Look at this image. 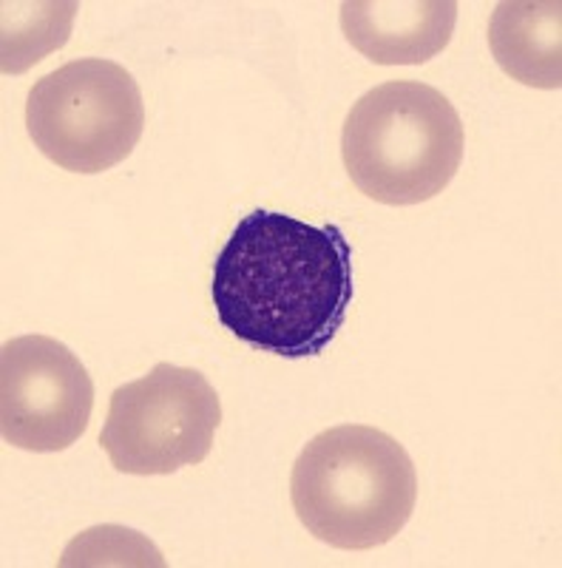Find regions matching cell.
I'll list each match as a JSON object with an SVG mask.
<instances>
[{
	"mask_svg": "<svg viewBox=\"0 0 562 568\" xmlns=\"http://www.w3.org/2000/svg\"><path fill=\"white\" fill-rule=\"evenodd\" d=\"M352 247L341 227L253 211L216 256L211 298L222 327L259 353L313 358L352 302Z\"/></svg>",
	"mask_w": 562,
	"mask_h": 568,
	"instance_id": "1",
	"label": "cell"
},
{
	"mask_svg": "<svg viewBox=\"0 0 562 568\" xmlns=\"http://www.w3.org/2000/svg\"><path fill=\"white\" fill-rule=\"evenodd\" d=\"M298 520L333 549L367 551L401 535L418 500V475L392 435L341 424L304 444L293 464Z\"/></svg>",
	"mask_w": 562,
	"mask_h": 568,
	"instance_id": "2",
	"label": "cell"
},
{
	"mask_svg": "<svg viewBox=\"0 0 562 568\" xmlns=\"http://www.w3.org/2000/svg\"><path fill=\"white\" fill-rule=\"evenodd\" d=\"M466 149L447 94L418 80H389L347 114L341 156L349 180L381 205H420L454 180Z\"/></svg>",
	"mask_w": 562,
	"mask_h": 568,
	"instance_id": "3",
	"label": "cell"
},
{
	"mask_svg": "<svg viewBox=\"0 0 562 568\" xmlns=\"http://www.w3.org/2000/svg\"><path fill=\"white\" fill-rule=\"evenodd\" d=\"M27 129L40 154L63 171L103 174L129 160L143 136V94L114 60H72L32 85Z\"/></svg>",
	"mask_w": 562,
	"mask_h": 568,
	"instance_id": "4",
	"label": "cell"
},
{
	"mask_svg": "<svg viewBox=\"0 0 562 568\" xmlns=\"http://www.w3.org/2000/svg\"><path fill=\"white\" fill-rule=\"evenodd\" d=\"M219 424V395L205 375L162 362L114 389L100 446L123 475H174L211 455Z\"/></svg>",
	"mask_w": 562,
	"mask_h": 568,
	"instance_id": "5",
	"label": "cell"
},
{
	"mask_svg": "<svg viewBox=\"0 0 562 568\" xmlns=\"http://www.w3.org/2000/svg\"><path fill=\"white\" fill-rule=\"evenodd\" d=\"M94 382L78 355L49 336H20L0 353V433L27 453H63L83 438Z\"/></svg>",
	"mask_w": 562,
	"mask_h": 568,
	"instance_id": "6",
	"label": "cell"
},
{
	"mask_svg": "<svg viewBox=\"0 0 562 568\" xmlns=\"http://www.w3.org/2000/svg\"><path fill=\"white\" fill-rule=\"evenodd\" d=\"M454 0H344V38L378 65H420L449 45Z\"/></svg>",
	"mask_w": 562,
	"mask_h": 568,
	"instance_id": "7",
	"label": "cell"
},
{
	"mask_svg": "<svg viewBox=\"0 0 562 568\" xmlns=\"http://www.w3.org/2000/svg\"><path fill=\"white\" fill-rule=\"evenodd\" d=\"M489 49L500 69L531 89L562 85L560 0H503L489 23Z\"/></svg>",
	"mask_w": 562,
	"mask_h": 568,
	"instance_id": "8",
	"label": "cell"
},
{
	"mask_svg": "<svg viewBox=\"0 0 562 568\" xmlns=\"http://www.w3.org/2000/svg\"><path fill=\"white\" fill-rule=\"evenodd\" d=\"M78 3H3V74H20L40 63L49 52H58L72 34Z\"/></svg>",
	"mask_w": 562,
	"mask_h": 568,
	"instance_id": "9",
	"label": "cell"
}]
</instances>
